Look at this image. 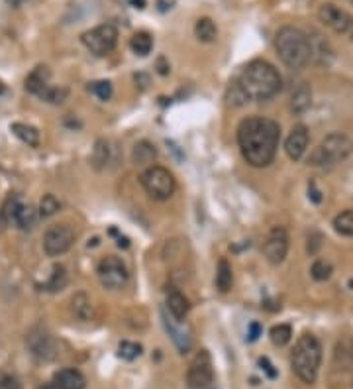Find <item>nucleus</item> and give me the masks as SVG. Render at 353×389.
<instances>
[{
    "instance_id": "nucleus-1",
    "label": "nucleus",
    "mask_w": 353,
    "mask_h": 389,
    "mask_svg": "<svg viewBox=\"0 0 353 389\" xmlns=\"http://www.w3.org/2000/svg\"><path fill=\"white\" fill-rule=\"evenodd\" d=\"M281 128L271 118L249 116L237 126V146L251 167H267L275 160Z\"/></svg>"
},
{
    "instance_id": "nucleus-2",
    "label": "nucleus",
    "mask_w": 353,
    "mask_h": 389,
    "mask_svg": "<svg viewBox=\"0 0 353 389\" xmlns=\"http://www.w3.org/2000/svg\"><path fill=\"white\" fill-rule=\"evenodd\" d=\"M235 85L242 89L248 103L251 101L261 103L279 94V91L283 89V79L269 61L255 59L242 69L239 77L235 79Z\"/></svg>"
},
{
    "instance_id": "nucleus-3",
    "label": "nucleus",
    "mask_w": 353,
    "mask_h": 389,
    "mask_svg": "<svg viewBox=\"0 0 353 389\" xmlns=\"http://www.w3.org/2000/svg\"><path fill=\"white\" fill-rule=\"evenodd\" d=\"M275 50L288 69H302L312 61L310 40L299 28H281L275 36Z\"/></svg>"
},
{
    "instance_id": "nucleus-4",
    "label": "nucleus",
    "mask_w": 353,
    "mask_h": 389,
    "mask_svg": "<svg viewBox=\"0 0 353 389\" xmlns=\"http://www.w3.org/2000/svg\"><path fill=\"white\" fill-rule=\"evenodd\" d=\"M320 364H322V344L314 335H302L295 350L290 354V368L292 374L301 379L302 383H314L318 372H320Z\"/></svg>"
},
{
    "instance_id": "nucleus-5",
    "label": "nucleus",
    "mask_w": 353,
    "mask_h": 389,
    "mask_svg": "<svg viewBox=\"0 0 353 389\" xmlns=\"http://www.w3.org/2000/svg\"><path fill=\"white\" fill-rule=\"evenodd\" d=\"M352 151V140L341 132L328 134L310 154L308 163L312 167H330L338 161H343Z\"/></svg>"
},
{
    "instance_id": "nucleus-6",
    "label": "nucleus",
    "mask_w": 353,
    "mask_h": 389,
    "mask_svg": "<svg viewBox=\"0 0 353 389\" xmlns=\"http://www.w3.org/2000/svg\"><path fill=\"white\" fill-rule=\"evenodd\" d=\"M140 181H142L145 193L156 201H167L175 195V189H177L173 174L161 165H149L142 174Z\"/></svg>"
},
{
    "instance_id": "nucleus-7",
    "label": "nucleus",
    "mask_w": 353,
    "mask_h": 389,
    "mask_svg": "<svg viewBox=\"0 0 353 389\" xmlns=\"http://www.w3.org/2000/svg\"><path fill=\"white\" fill-rule=\"evenodd\" d=\"M83 45L91 52V54L105 57L112 54L118 43V28L114 24H100V26L92 28L89 32H85L81 36Z\"/></svg>"
},
{
    "instance_id": "nucleus-8",
    "label": "nucleus",
    "mask_w": 353,
    "mask_h": 389,
    "mask_svg": "<svg viewBox=\"0 0 353 389\" xmlns=\"http://www.w3.org/2000/svg\"><path fill=\"white\" fill-rule=\"evenodd\" d=\"M96 273H98V280L103 283V287L108 289V291L122 289L128 283V280H130V273H128L126 264L120 257H116V255H106L105 260H100Z\"/></svg>"
},
{
    "instance_id": "nucleus-9",
    "label": "nucleus",
    "mask_w": 353,
    "mask_h": 389,
    "mask_svg": "<svg viewBox=\"0 0 353 389\" xmlns=\"http://www.w3.org/2000/svg\"><path fill=\"white\" fill-rule=\"evenodd\" d=\"M214 383V368H212V358L208 350L196 352L193 362L186 372V386L189 389H212Z\"/></svg>"
},
{
    "instance_id": "nucleus-10",
    "label": "nucleus",
    "mask_w": 353,
    "mask_h": 389,
    "mask_svg": "<svg viewBox=\"0 0 353 389\" xmlns=\"http://www.w3.org/2000/svg\"><path fill=\"white\" fill-rule=\"evenodd\" d=\"M318 18L320 22L328 26L330 30H334L336 34L340 36H345L347 40L353 41V16L345 10H341L340 6L328 2V4H322L320 10H318Z\"/></svg>"
},
{
    "instance_id": "nucleus-11",
    "label": "nucleus",
    "mask_w": 353,
    "mask_h": 389,
    "mask_svg": "<svg viewBox=\"0 0 353 389\" xmlns=\"http://www.w3.org/2000/svg\"><path fill=\"white\" fill-rule=\"evenodd\" d=\"M75 244V230L69 224H53L43 236V250L50 257L67 254Z\"/></svg>"
},
{
    "instance_id": "nucleus-12",
    "label": "nucleus",
    "mask_w": 353,
    "mask_h": 389,
    "mask_svg": "<svg viewBox=\"0 0 353 389\" xmlns=\"http://www.w3.org/2000/svg\"><path fill=\"white\" fill-rule=\"evenodd\" d=\"M263 254L267 257L269 264L279 266L285 262V257L288 254V232L283 227H275L267 240L263 244Z\"/></svg>"
},
{
    "instance_id": "nucleus-13",
    "label": "nucleus",
    "mask_w": 353,
    "mask_h": 389,
    "mask_svg": "<svg viewBox=\"0 0 353 389\" xmlns=\"http://www.w3.org/2000/svg\"><path fill=\"white\" fill-rule=\"evenodd\" d=\"M28 346L32 350L34 356H38L41 360H53L57 358V340L50 333H32L28 336Z\"/></svg>"
},
{
    "instance_id": "nucleus-14",
    "label": "nucleus",
    "mask_w": 353,
    "mask_h": 389,
    "mask_svg": "<svg viewBox=\"0 0 353 389\" xmlns=\"http://www.w3.org/2000/svg\"><path fill=\"white\" fill-rule=\"evenodd\" d=\"M308 142H310V136H308V128L304 124H297L290 134L285 140V151L292 161L302 160V156L306 154L308 149Z\"/></svg>"
},
{
    "instance_id": "nucleus-15",
    "label": "nucleus",
    "mask_w": 353,
    "mask_h": 389,
    "mask_svg": "<svg viewBox=\"0 0 353 389\" xmlns=\"http://www.w3.org/2000/svg\"><path fill=\"white\" fill-rule=\"evenodd\" d=\"M50 386L53 389H85L87 379L75 368H65V370L55 372Z\"/></svg>"
},
{
    "instance_id": "nucleus-16",
    "label": "nucleus",
    "mask_w": 353,
    "mask_h": 389,
    "mask_svg": "<svg viewBox=\"0 0 353 389\" xmlns=\"http://www.w3.org/2000/svg\"><path fill=\"white\" fill-rule=\"evenodd\" d=\"M38 220H39V211L36 207H32V204H24V202H20V207L16 209V215H14L12 222L18 227L20 230H24V232H30V230H34L38 227Z\"/></svg>"
},
{
    "instance_id": "nucleus-17",
    "label": "nucleus",
    "mask_w": 353,
    "mask_h": 389,
    "mask_svg": "<svg viewBox=\"0 0 353 389\" xmlns=\"http://www.w3.org/2000/svg\"><path fill=\"white\" fill-rule=\"evenodd\" d=\"M167 309H169L171 317L175 321L181 322L186 319V315L191 311V303H189V299L179 289H171L169 293H167Z\"/></svg>"
},
{
    "instance_id": "nucleus-18",
    "label": "nucleus",
    "mask_w": 353,
    "mask_h": 389,
    "mask_svg": "<svg viewBox=\"0 0 353 389\" xmlns=\"http://www.w3.org/2000/svg\"><path fill=\"white\" fill-rule=\"evenodd\" d=\"M50 77H52L50 69L45 67V65H38V67L34 69L26 77V91L39 96V94L50 87Z\"/></svg>"
},
{
    "instance_id": "nucleus-19",
    "label": "nucleus",
    "mask_w": 353,
    "mask_h": 389,
    "mask_svg": "<svg viewBox=\"0 0 353 389\" xmlns=\"http://www.w3.org/2000/svg\"><path fill=\"white\" fill-rule=\"evenodd\" d=\"M71 313L75 315V319H78V321H92L94 307H92L91 297L87 295V293H83V291L75 293L73 299H71Z\"/></svg>"
},
{
    "instance_id": "nucleus-20",
    "label": "nucleus",
    "mask_w": 353,
    "mask_h": 389,
    "mask_svg": "<svg viewBox=\"0 0 353 389\" xmlns=\"http://www.w3.org/2000/svg\"><path fill=\"white\" fill-rule=\"evenodd\" d=\"M310 107H312V89H310L306 83H301V85L292 91V96H290V110H292L295 114H302V112H306Z\"/></svg>"
},
{
    "instance_id": "nucleus-21",
    "label": "nucleus",
    "mask_w": 353,
    "mask_h": 389,
    "mask_svg": "<svg viewBox=\"0 0 353 389\" xmlns=\"http://www.w3.org/2000/svg\"><path fill=\"white\" fill-rule=\"evenodd\" d=\"M92 167L103 171L108 167V163L112 161V148H110V142L106 140H96L94 144V149H92Z\"/></svg>"
},
{
    "instance_id": "nucleus-22",
    "label": "nucleus",
    "mask_w": 353,
    "mask_h": 389,
    "mask_svg": "<svg viewBox=\"0 0 353 389\" xmlns=\"http://www.w3.org/2000/svg\"><path fill=\"white\" fill-rule=\"evenodd\" d=\"M157 158V149L153 144H149V142H138L136 146H133V151H131V161L136 163V165H151Z\"/></svg>"
},
{
    "instance_id": "nucleus-23",
    "label": "nucleus",
    "mask_w": 353,
    "mask_h": 389,
    "mask_svg": "<svg viewBox=\"0 0 353 389\" xmlns=\"http://www.w3.org/2000/svg\"><path fill=\"white\" fill-rule=\"evenodd\" d=\"M10 130H12V134L16 136L20 142L28 144L30 148H38L39 146L38 128H34V126H30V124H22V122H14L12 126H10Z\"/></svg>"
},
{
    "instance_id": "nucleus-24",
    "label": "nucleus",
    "mask_w": 353,
    "mask_h": 389,
    "mask_svg": "<svg viewBox=\"0 0 353 389\" xmlns=\"http://www.w3.org/2000/svg\"><path fill=\"white\" fill-rule=\"evenodd\" d=\"M67 282H69V273H67L65 266H61V264H55L52 269V275H50V280L43 283V291H47V293H57V291H61V289H65Z\"/></svg>"
},
{
    "instance_id": "nucleus-25",
    "label": "nucleus",
    "mask_w": 353,
    "mask_h": 389,
    "mask_svg": "<svg viewBox=\"0 0 353 389\" xmlns=\"http://www.w3.org/2000/svg\"><path fill=\"white\" fill-rule=\"evenodd\" d=\"M195 34L198 41L212 43V41H216V38H218V28H216L212 18H198L195 26Z\"/></svg>"
},
{
    "instance_id": "nucleus-26",
    "label": "nucleus",
    "mask_w": 353,
    "mask_h": 389,
    "mask_svg": "<svg viewBox=\"0 0 353 389\" xmlns=\"http://www.w3.org/2000/svg\"><path fill=\"white\" fill-rule=\"evenodd\" d=\"M234 285V271H232V266L230 262L222 257L218 262V269H216V287L222 291V293H228Z\"/></svg>"
},
{
    "instance_id": "nucleus-27",
    "label": "nucleus",
    "mask_w": 353,
    "mask_h": 389,
    "mask_svg": "<svg viewBox=\"0 0 353 389\" xmlns=\"http://www.w3.org/2000/svg\"><path fill=\"white\" fill-rule=\"evenodd\" d=\"M163 324H165L167 333H169V336L173 338L175 346L181 350V354H186V352L191 350V336H189V333H186V330H179V328L173 324V321H169L165 315H163Z\"/></svg>"
},
{
    "instance_id": "nucleus-28",
    "label": "nucleus",
    "mask_w": 353,
    "mask_h": 389,
    "mask_svg": "<svg viewBox=\"0 0 353 389\" xmlns=\"http://www.w3.org/2000/svg\"><path fill=\"white\" fill-rule=\"evenodd\" d=\"M130 48L131 52L136 55H140V57L149 55L151 54V50H153V38H151V34H147V32H138V34H133L130 40Z\"/></svg>"
},
{
    "instance_id": "nucleus-29",
    "label": "nucleus",
    "mask_w": 353,
    "mask_h": 389,
    "mask_svg": "<svg viewBox=\"0 0 353 389\" xmlns=\"http://www.w3.org/2000/svg\"><path fill=\"white\" fill-rule=\"evenodd\" d=\"M334 229L341 236H353V209L343 211L334 218Z\"/></svg>"
},
{
    "instance_id": "nucleus-30",
    "label": "nucleus",
    "mask_w": 353,
    "mask_h": 389,
    "mask_svg": "<svg viewBox=\"0 0 353 389\" xmlns=\"http://www.w3.org/2000/svg\"><path fill=\"white\" fill-rule=\"evenodd\" d=\"M269 335H271V342L275 346H287L292 338V328H290V324L281 322V324H275Z\"/></svg>"
},
{
    "instance_id": "nucleus-31",
    "label": "nucleus",
    "mask_w": 353,
    "mask_h": 389,
    "mask_svg": "<svg viewBox=\"0 0 353 389\" xmlns=\"http://www.w3.org/2000/svg\"><path fill=\"white\" fill-rule=\"evenodd\" d=\"M142 344H138V342H130V340H122L120 344H118V356L120 358H124V360H136V358H140L142 356Z\"/></svg>"
},
{
    "instance_id": "nucleus-32",
    "label": "nucleus",
    "mask_w": 353,
    "mask_h": 389,
    "mask_svg": "<svg viewBox=\"0 0 353 389\" xmlns=\"http://www.w3.org/2000/svg\"><path fill=\"white\" fill-rule=\"evenodd\" d=\"M39 96L43 101L52 103V105H61V103H65L67 96H69V89L67 87H53V85H50Z\"/></svg>"
},
{
    "instance_id": "nucleus-33",
    "label": "nucleus",
    "mask_w": 353,
    "mask_h": 389,
    "mask_svg": "<svg viewBox=\"0 0 353 389\" xmlns=\"http://www.w3.org/2000/svg\"><path fill=\"white\" fill-rule=\"evenodd\" d=\"M61 209V202L59 199L55 197V195H43V199L39 201V216H43V218H50L53 216L57 211Z\"/></svg>"
},
{
    "instance_id": "nucleus-34",
    "label": "nucleus",
    "mask_w": 353,
    "mask_h": 389,
    "mask_svg": "<svg viewBox=\"0 0 353 389\" xmlns=\"http://www.w3.org/2000/svg\"><path fill=\"white\" fill-rule=\"evenodd\" d=\"M89 91H91L96 98L100 101H110L112 98V93H114V87L110 81H94L89 85Z\"/></svg>"
},
{
    "instance_id": "nucleus-35",
    "label": "nucleus",
    "mask_w": 353,
    "mask_h": 389,
    "mask_svg": "<svg viewBox=\"0 0 353 389\" xmlns=\"http://www.w3.org/2000/svg\"><path fill=\"white\" fill-rule=\"evenodd\" d=\"M332 264L326 262V260H316L312 264V268H310V273H312V277L316 282H326L332 277Z\"/></svg>"
},
{
    "instance_id": "nucleus-36",
    "label": "nucleus",
    "mask_w": 353,
    "mask_h": 389,
    "mask_svg": "<svg viewBox=\"0 0 353 389\" xmlns=\"http://www.w3.org/2000/svg\"><path fill=\"white\" fill-rule=\"evenodd\" d=\"M20 197L18 195H14V193H10V197L6 199V202H4V209H2V215H4V218H6V222H12L14 215H16V209L20 207Z\"/></svg>"
},
{
    "instance_id": "nucleus-37",
    "label": "nucleus",
    "mask_w": 353,
    "mask_h": 389,
    "mask_svg": "<svg viewBox=\"0 0 353 389\" xmlns=\"http://www.w3.org/2000/svg\"><path fill=\"white\" fill-rule=\"evenodd\" d=\"M0 389H22V386H20V381L14 376L2 374L0 376Z\"/></svg>"
},
{
    "instance_id": "nucleus-38",
    "label": "nucleus",
    "mask_w": 353,
    "mask_h": 389,
    "mask_svg": "<svg viewBox=\"0 0 353 389\" xmlns=\"http://www.w3.org/2000/svg\"><path fill=\"white\" fill-rule=\"evenodd\" d=\"M261 333H263L261 324H259V322H251V324H249L248 340H249V342H255V340H257V338L261 336Z\"/></svg>"
},
{
    "instance_id": "nucleus-39",
    "label": "nucleus",
    "mask_w": 353,
    "mask_h": 389,
    "mask_svg": "<svg viewBox=\"0 0 353 389\" xmlns=\"http://www.w3.org/2000/svg\"><path fill=\"white\" fill-rule=\"evenodd\" d=\"M259 366H261V370H265V372H267V376L277 377V372H275L273 366H271V362H269L267 358H261V360H259Z\"/></svg>"
},
{
    "instance_id": "nucleus-40",
    "label": "nucleus",
    "mask_w": 353,
    "mask_h": 389,
    "mask_svg": "<svg viewBox=\"0 0 353 389\" xmlns=\"http://www.w3.org/2000/svg\"><path fill=\"white\" fill-rule=\"evenodd\" d=\"M310 199H312L314 202H320L322 201V197H320V191H316V187H314V183H310Z\"/></svg>"
},
{
    "instance_id": "nucleus-41",
    "label": "nucleus",
    "mask_w": 353,
    "mask_h": 389,
    "mask_svg": "<svg viewBox=\"0 0 353 389\" xmlns=\"http://www.w3.org/2000/svg\"><path fill=\"white\" fill-rule=\"evenodd\" d=\"M157 67H159V73H161V75H167V73H169V65H165V59H163V57L157 61Z\"/></svg>"
},
{
    "instance_id": "nucleus-42",
    "label": "nucleus",
    "mask_w": 353,
    "mask_h": 389,
    "mask_svg": "<svg viewBox=\"0 0 353 389\" xmlns=\"http://www.w3.org/2000/svg\"><path fill=\"white\" fill-rule=\"evenodd\" d=\"M128 2H130L133 8H145V2H147V0H128Z\"/></svg>"
},
{
    "instance_id": "nucleus-43",
    "label": "nucleus",
    "mask_w": 353,
    "mask_h": 389,
    "mask_svg": "<svg viewBox=\"0 0 353 389\" xmlns=\"http://www.w3.org/2000/svg\"><path fill=\"white\" fill-rule=\"evenodd\" d=\"M6 2H8L10 6H14V8H18V6H22V4H24L26 0H6Z\"/></svg>"
},
{
    "instance_id": "nucleus-44",
    "label": "nucleus",
    "mask_w": 353,
    "mask_h": 389,
    "mask_svg": "<svg viewBox=\"0 0 353 389\" xmlns=\"http://www.w3.org/2000/svg\"><path fill=\"white\" fill-rule=\"evenodd\" d=\"M4 227H6V218H4V215H2V211H0V232L4 230Z\"/></svg>"
},
{
    "instance_id": "nucleus-45",
    "label": "nucleus",
    "mask_w": 353,
    "mask_h": 389,
    "mask_svg": "<svg viewBox=\"0 0 353 389\" xmlns=\"http://www.w3.org/2000/svg\"><path fill=\"white\" fill-rule=\"evenodd\" d=\"M4 93V83H2V81H0V94Z\"/></svg>"
},
{
    "instance_id": "nucleus-46",
    "label": "nucleus",
    "mask_w": 353,
    "mask_h": 389,
    "mask_svg": "<svg viewBox=\"0 0 353 389\" xmlns=\"http://www.w3.org/2000/svg\"><path fill=\"white\" fill-rule=\"evenodd\" d=\"M350 287H352V289H353V280H352V282H350Z\"/></svg>"
},
{
    "instance_id": "nucleus-47",
    "label": "nucleus",
    "mask_w": 353,
    "mask_h": 389,
    "mask_svg": "<svg viewBox=\"0 0 353 389\" xmlns=\"http://www.w3.org/2000/svg\"><path fill=\"white\" fill-rule=\"evenodd\" d=\"M350 2H352V4H353V0H350Z\"/></svg>"
}]
</instances>
